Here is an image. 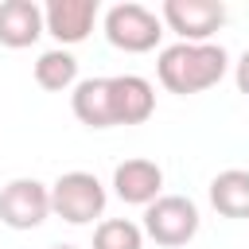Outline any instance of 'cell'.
Here are the masks:
<instances>
[{"mask_svg": "<svg viewBox=\"0 0 249 249\" xmlns=\"http://www.w3.org/2000/svg\"><path fill=\"white\" fill-rule=\"evenodd\" d=\"M51 249H78V245H51Z\"/></svg>", "mask_w": 249, "mask_h": 249, "instance_id": "15", "label": "cell"}, {"mask_svg": "<svg viewBox=\"0 0 249 249\" xmlns=\"http://www.w3.org/2000/svg\"><path fill=\"white\" fill-rule=\"evenodd\" d=\"M160 16L179 35V43H206L222 27L226 8L218 0H167L160 8Z\"/></svg>", "mask_w": 249, "mask_h": 249, "instance_id": "7", "label": "cell"}, {"mask_svg": "<svg viewBox=\"0 0 249 249\" xmlns=\"http://www.w3.org/2000/svg\"><path fill=\"white\" fill-rule=\"evenodd\" d=\"M70 109L89 128L113 124H144L156 113V89L140 74H113V78H86L70 93Z\"/></svg>", "mask_w": 249, "mask_h": 249, "instance_id": "1", "label": "cell"}, {"mask_svg": "<svg viewBox=\"0 0 249 249\" xmlns=\"http://www.w3.org/2000/svg\"><path fill=\"white\" fill-rule=\"evenodd\" d=\"M51 210L62 222H70V226H86V222L101 218V210H105V187H101V179L89 175V171H66V175H58L54 187H51Z\"/></svg>", "mask_w": 249, "mask_h": 249, "instance_id": "3", "label": "cell"}, {"mask_svg": "<svg viewBox=\"0 0 249 249\" xmlns=\"http://www.w3.org/2000/svg\"><path fill=\"white\" fill-rule=\"evenodd\" d=\"M160 187H163V171H160V163H152V160H144V156L124 160V163H117V171H113V191H117L121 202L148 206V202L160 198Z\"/></svg>", "mask_w": 249, "mask_h": 249, "instance_id": "8", "label": "cell"}, {"mask_svg": "<svg viewBox=\"0 0 249 249\" xmlns=\"http://www.w3.org/2000/svg\"><path fill=\"white\" fill-rule=\"evenodd\" d=\"M51 214V187L39 179H12L0 191V222L8 230H35Z\"/></svg>", "mask_w": 249, "mask_h": 249, "instance_id": "6", "label": "cell"}, {"mask_svg": "<svg viewBox=\"0 0 249 249\" xmlns=\"http://www.w3.org/2000/svg\"><path fill=\"white\" fill-rule=\"evenodd\" d=\"M233 78H237V89L249 97V51L237 58V70H233Z\"/></svg>", "mask_w": 249, "mask_h": 249, "instance_id": "14", "label": "cell"}, {"mask_svg": "<svg viewBox=\"0 0 249 249\" xmlns=\"http://www.w3.org/2000/svg\"><path fill=\"white\" fill-rule=\"evenodd\" d=\"M144 233L156 245H187L198 233V206L187 195H160L156 202L144 206Z\"/></svg>", "mask_w": 249, "mask_h": 249, "instance_id": "4", "label": "cell"}, {"mask_svg": "<svg viewBox=\"0 0 249 249\" xmlns=\"http://www.w3.org/2000/svg\"><path fill=\"white\" fill-rule=\"evenodd\" d=\"M97 19V0H51L43 8V27L58 43H82L93 31Z\"/></svg>", "mask_w": 249, "mask_h": 249, "instance_id": "9", "label": "cell"}, {"mask_svg": "<svg viewBox=\"0 0 249 249\" xmlns=\"http://www.w3.org/2000/svg\"><path fill=\"white\" fill-rule=\"evenodd\" d=\"M210 206L222 218H249V171L226 167L210 179Z\"/></svg>", "mask_w": 249, "mask_h": 249, "instance_id": "11", "label": "cell"}, {"mask_svg": "<svg viewBox=\"0 0 249 249\" xmlns=\"http://www.w3.org/2000/svg\"><path fill=\"white\" fill-rule=\"evenodd\" d=\"M105 35L117 51L124 54H144L160 43L163 23L156 12H148L144 4H117L105 12Z\"/></svg>", "mask_w": 249, "mask_h": 249, "instance_id": "5", "label": "cell"}, {"mask_svg": "<svg viewBox=\"0 0 249 249\" xmlns=\"http://www.w3.org/2000/svg\"><path fill=\"white\" fill-rule=\"evenodd\" d=\"M93 249H144V230L128 218H109L93 230Z\"/></svg>", "mask_w": 249, "mask_h": 249, "instance_id": "13", "label": "cell"}, {"mask_svg": "<svg viewBox=\"0 0 249 249\" xmlns=\"http://www.w3.org/2000/svg\"><path fill=\"white\" fill-rule=\"evenodd\" d=\"M226 66H230V54L218 43H175V47L160 51L156 74H160L163 89L187 97V93H202V89L218 86L226 78Z\"/></svg>", "mask_w": 249, "mask_h": 249, "instance_id": "2", "label": "cell"}, {"mask_svg": "<svg viewBox=\"0 0 249 249\" xmlns=\"http://www.w3.org/2000/svg\"><path fill=\"white\" fill-rule=\"evenodd\" d=\"M35 82L43 86V89H51V93H58V89H70L74 82H78V58L70 54V51H43L39 54V62H35Z\"/></svg>", "mask_w": 249, "mask_h": 249, "instance_id": "12", "label": "cell"}, {"mask_svg": "<svg viewBox=\"0 0 249 249\" xmlns=\"http://www.w3.org/2000/svg\"><path fill=\"white\" fill-rule=\"evenodd\" d=\"M43 8L35 0H4L0 4V43L12 51L31 47L43 35Z\"/></svg>", "mask_w": 249, "mask_h": 249, "instance_id": "10", "label": "cell"}]
</instances>
